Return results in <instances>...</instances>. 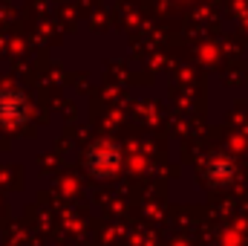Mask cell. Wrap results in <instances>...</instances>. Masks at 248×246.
<instances>
[{
    "label": "cell",
    "mask_w": 248,
    "mask_h": 246,
    "mask_svg": "<svg viewBox=\"0 0 248 246\" xmlns=\"http://www.w3.org/2000/svg\"><path fill=\"white\" fill-rule=\"evenodd\" d=\"M208 180L211 183H217V185H225V183H231L234 180V162L231 159H225V157H217V159H211L208 162Z\"/></svg>",
    "instance_id": "3957f363"
},
{
    "label": "cell",
    "mask_w": 248,
    "mask_h": 246,
    "mask_svg": "<svg viewBox=\"0 0 248 246\" xmlns=\"http://www.w3.org/2000/svg\"><path fill=\"white\" fill-rule=\"evenodd\" d=\"M26 119V99L17 90H0V124L15 127Z\"/></svg>",
    "instance_id": "7a4b0ae2"
},
{
    "label": "cell",
    "mask_w": 248,
    "mask_h": 246,
    "mask_svg": "<svg viewBox=\"0 0 248 246\" xmlns=\"http://www.w3.org/2000/svg\"><path fill=\"white\" fill-rule=\"evenodd\" d=\"M122 168V148L113 145V142H98L90 148L87 154V171L98 180H107L113 177L116 171Z\"/></svg>",
    "instance_id": "6da1fadb"
}]
</instances>
